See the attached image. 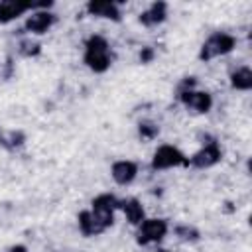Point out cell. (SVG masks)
<instances>
[{
    "label": "cell",
    "instance_id": "obj_15",
    "mask_svg": "<svg viewBox=\"0 0 252 252\" xmlns=\"http://www.w3.org/2000/svg\"><path fill=\"white\" fill-rule=\"evenodd\" d=\"M175 234L181 238V240H197L199 238V232L195 230V228H191V226H177L175 228Z\"/></svg>",
    "mask_w": 252,
    "mask_h": 252
},
{
    "label": "cell",
    "instance_id": "obj_14",
    "mask_svg": "<svg viewBox=\"0 0 252 252\" xmlns=\"http://www.w3.org/2000/svg\"><path fill=\"white\" fill-rule=\"evenodd\" d=\"M230 85L236 91H248L252 87V71H250V67H238L230 75Z\"/></svg>",
    "mask_w": 252,
    "mask_h": 252
},
{
    "label": "cell",
    "instance_id": "obj_16",
    "mask_svg": "<svg viewBox=\"0 0 252 252\" xmlns=\"http://www.w3.org/2000/svg\"><path fill=\"white\" fill-rule=\"evenodd\" d=\"M158 132H159V128H158L156 124H150V122L140 124V136H142V138H146V140L156 138V136H158Z\"/></svg>",
    "mask_w": 252,
    "mask_h": 252
},
{
    "label": "cell",
    "instance_id": "obj_9",
    "mask_svg": "<svg viewBox=\"0 0 252 252\" xmlns=\"http://www.w3.org/2000/svg\"><path fill=\"white\" fill-rule=\"evenodd\" d=\"M110 173H112V179H114L118 185H128V183H132V181L136 179V175H138V165H136L134 161H130V159H120V161H114V163H112Z\"/></svg>",
    "mask_w": 252,
    "mask_h": 252
},
{
    "label": "cell",
    "instance_id": "obj_19",
    "mask_svg": "<svg viewBox=\"0 0 252 252\" xmlns=\"http://www.w3.org/2000/svg\"><path fill=\"white\" fill-rule=\"evenodd\" d=\"M8 252H26V246H12Z\"/></svg>",
    "mask_w": 252,
    "mask_h": 252
},
{
    "label": "cell",
    "instance_id": "obj_5",
    "mask_svg": "<svg viewBox=\"0 0 252 252\" xmlns=\"http://www.w3.org/2000/svg\"><path fill=\"white\" fill-rule=\"evenodd\" d=\"M49 2H22V0H4L0 2V24H8L16 18H20L22 14H26L28 10H41V8H49Z\"/></svg>",
    "mask_w": 252,
    "mask_h": 252
},
{
    "label": "cell",
    "instance_id": "obj_1",
    "mask_svg": "<svg viewBox=\"0 0 252 252\" xmlns=\"http://www.w3.org/2000/svg\"><path fill=\"white\" fill-rule=\"evenodd\" d=\"M85 65L94 71V73H104L110 63H112V55H110V45L102 35H91L85 41V55H83Z\"/></svg>",
    "mask_w": 252,
    "mask_h": 252
},
{
    "label": "cell",
    "instance_id": "obj_10",
    "mask_svg": "<svg viewBox=\"0 0 252 252\" xmlns=\"http://www.w3.org/2000/svg\"><path fill=\"white\" fill-rule=\"evenodd\" d=\"M89 14L98 16V18H110V20H120V10L116 2H104V0H91L87 4Z\"/></svg>",
    "mask_w": 252,
    "mask_h": 252
},
{
    "label": "cell",
    "instance_id": "obj_6",
    "mask_svg": "<svg viewBox=\"0 0 252 252\" xmlns=\"http://www.w3.org/2000/svg\"><path fill=\"white\" fill-rule=\"evenodd\" d=\"M179 98L181 102L193 110V112H199V114H205L211 110L213 106V96L205 91H195V89H185V91H179Z\"/></svg>",
    "mask_w": 252,
    "mask_h": 252
},
{
    "label": "cell",
    "instance_id": "obj_11",
    "mask_svg": "<svg viewBox=\"0 0 252 252\" xmlns=\"http://www.w3.org/2000/svg\"><path fill=\"white\" fill-rule=\"evenodd\" d=\"M167 16V4L165 2H154L146 12L140 14V24L144 26H158Z\"/></svg>",
    "mask_w": 252,
    "mask_h": 252
},
{
    "label": "cell",
    "instance_id": "obj_3",
    "mask_svg": "<svg viewBox=\"0 0 252 252\" xmlns=\"http://www.w3.org/2000/svg\"><path fill=\"white\" fill-rule=\"evenodd\" d=\"M179 165H189V158L175 146L163 144L156 150L152 158V167L154 169H169V167H179Z\"/></svg>",
    "mask_w": 252,
    "mask_h": 252
},
{
    "label": "cell",
    "instance_id": "obj_20",
    "mask_svg": "<svg viewBox=\"0 0 252 252\" xmlns=\"http://www.w3.org/2000/svg\"><path fill=\"white\" fill-rule=\"evenodd\" d=\"M156 252H167V250H156Z\"/></svg>",
    "mask_w": 252,
    "mask_h": 252
},
{
    "label": "cell",
    "instance_id": "obj_12",
    "mask_svg": "<svg viewBox=\"0 0 252 252\" xmlns=\"http://www.w3.org/2000/svg\"><path fill=\"white\" fill-rule=\"evenodd\" d=\"M118 209H122V213L126 215V219H128V222L130 224H140L146 217H144V207L140 205V201L138 199H126V201H120V207Z\"/></svg>",
    "mask_w": 252,
    "mask_h": 252
},
{
    "label": "cell",
    "instance_id": "obj_7",
    "mask_svg": "<svg viewBox=\"0 0 252 252\" xmlns=\"http://www.w3.org/2000/svg\"><path fill=\"white\" fill-rule=\"evenodd\" d=\"M220 158H222V152H220L219 144L213 140V142H207V144L189 159V163L195 165V167H211V165H215L217 161H220Z\"/></svg>",
    "mask_w": 252,
    "mask_h": 252
},
{
    "label": "cell",
    "instance_id": "obj_18",
    "mask_svg": "<svg viewBox=\"0 0 252 252\" xmlns=\"http://www.w3.org/2000/svg\"><path fill=\"white\" fill-rule=\"evenodd\" d=\"M152 57H154V51H152L150 47H146V49L140 53V59H142V63H148Z\"/></svg>",
    "mask_w": 252,
    "mask_h": 252
},
{
    "label": "cell",
    "instance_id": "obj_17",
    "mask_svg": "<svg viewBox=\"0 0 252 252\" xmlns=\"http://www.w3.org/2000/svg\"><path fill=\"white\" fill-rule=\"evenodd\" d=\"M20 51L24 53V55H35V53H39V43H33V41H22V45H20Z\"/></svg>",
    "mask_w": 252,
    "mask_h": 252
},
{
    "label": "cell",
    "instance_id": "obj_4",
    "mask_svg": "<svg viewBox=\"0 0 252 252\" xmlns=\"http://www.w3.org/2000/svg\"><path fill=\"white\" fill-rule=\"evenodd\" d=\"M167 220L163 219H144L138 224V232H136V240L138 244H152V242H159L165 234H167Z\"/></svg>",
    "mask_w": 252,
    "mask_h": 252
},
{
    "label": "cell",
    "instance_id": "obj_8",
    "mask_svg": "<svg viewBox=\"0 0 252 252\" xmlns=\"http://www.w3.org/2000/svg\"><path fill=\"white\" fill-rule=\"evenodd\" d=\"M53 24H55V16H53L51 12H47V10H35V12H32V16H28V20H26V30H28L30 33L41 35V33H45Z\"/></svg>",
    "mask_w": 252,
    "mask_h": 252
},
{
    "label": "cell",
    "instance_id": "obj_2",
    "mask_svg": "<svg viewBox=\"0 0 252 252\" xmlns=\"http://www.w3.org/2000/svg\"><path fill=\"white\" fill-rule=\"evenodd\" d=\"M236 45V39L234 35L226 33V32H215L213 35H209L205 39V43L201 45V51H199V59L203 61H211L215 57H220V55H226L234 49Z\"/></svg>",
    "mask_w": 252,
    "mask_h": 252
},
{
    "label": "cell",
    "instance_id": "obj_13",
    "mask_svg": "<svg viewBox=\"0 0 252 252\" xmlns=\"http://www.w3.org/2000/svg\"><path fill=\"white\" fill-rule=\"evenodd\" d=\"M79 228H81V232L87 234V236H94V234H100V232L106 230V228L94 219V215H93L91 211L79 213Z\"/></svg>",
    "mask_w": 252,
    "mask_h": 252
}]
</instances>
